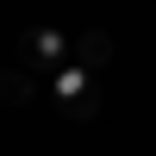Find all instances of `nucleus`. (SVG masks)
<instances>
[{
    "instance_id": "4",
    "label": "nucleus",
    "mask_w": 156,
    "mask_h": 156,
    "mask_svg": "<svg viewBox=\"0 0 156 156\" xmlns=\"http://www.w3.org/2000/svg\"><path fill=\"white\" fill-rule=\"evenodd\" d=\"M31 94H37V75H25V69H0V100H6V106H31Z\"/></svg>"
},
{
    "instance_id": "3",
    "label": "nucleus",
    "mask_w": 156,
    "mask_h": 156,
    "mask_svg": "<svg viewBox=\"0 0 156 156\" xmlns=\"http://www.w3.org/2000/svg\"><path fill=\"white\" fill-rule=\"evenodd\" d=\"M69 62H81L87 75H100L112 62V37L106 31H81V37H69Z\"/></svg>"
},
{
    "instance_id": "2",
    "label": "nucleus",
    "mask_w": 156,
    "mask_h": 156,
    "mask_svg": "<svg viewBox=\"0 0 156 156\" xmlns=\"http://www.w3.org/2000/svg\"><path fill=\"white\" fill-rule=\"evenodd\" d=\"M62 62H69V37H62L56 25H31V31L19 37V69L25 75H56Z\"/></svg>"
},
{
    "instance_id": "1",
    "label": "nucleus",
    "mask_w": 156,
    "mask_h": 156,
    "mask_svg": "<svg viewBox=\"0 0 156 156\" xmlns=\"http://www.w3.org/2000/svg\"><path fill=\"white\" fill-rule=\"evenodd\" d=\"M50 100H56V112H62L69 125L100 119V75H87L81 62H62V69L50 75Z\"/></svg>"
}]
</instances>
